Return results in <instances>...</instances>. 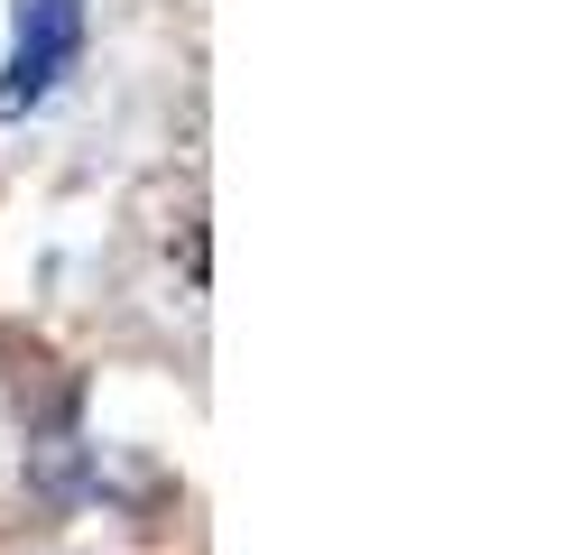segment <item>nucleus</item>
Masks as SVG:
<instances>
[{"label":"nucleus","instance_id":"nucleus-1","mask_svg":"<svg viewBox=\"0 0 564 555\" xmlns=\"http://www.w3.org/2000/svg\"><path fill=\"white\" fill-rule=\"evenodd\" d=\"M84 46V0H19L10 10V75H0V111H29L65 84Z\"/></svg>","mask_w":564,"mask_h":555}]
</instances>
